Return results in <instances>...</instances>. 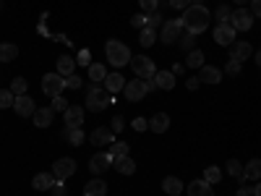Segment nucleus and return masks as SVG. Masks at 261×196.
Returning <instances> with one entry per match:
<instances>
[{
  "label": "nucleus",
  "instance_id": "nucleus-14",
  "mask_svg": "<svg viewBox=\"0 0 261 196\" xmlns=\"http://www.w3.org/2000/svg\"><path fill=\"white\" fill-rule=\"evenodd\" d=\"M94 146H105V144H113L115 141V134H113V128H107V126H99L92 131V139H89Z\"/></svg>",
  "mask_w": 261,
  "mask_h": 196
},
{
  "label": "nucleus",
  "instance_id": "nucleus-55",
  "mask_svg": "<svg viewBox=\"0 0 261 196\" xmlns=\"http://www.w3.org/2000/svg\"><path fill=\"white\" fill-rule=\"evenodd\" d=\"M253 60H256V65L261 68V50H256V58H253Z\"/></svg>",
  "mask_w": 261,
  "mask_h": 196
},
{
  "label": "nucleus",
  "instance_id": "nucleus-47",
  "mask_svg": "<svg viewBox=\"0 0 261 196\" xmlns=\"http://www.w3.org/2000/svg\"><path fill=\"white\" fill-rule=\"evenodd\" d=\"M53 196H65V181H55V186L50 188Z\"/></svg>",
  "mask_w": 261,
  "mask_h": 196
},
{
  "label": "nucleus",
  "instance_id": "nucleus-56",
  "mask_svg": "<svg viewBox=\"0 0 261 196\" xmlns=\"http://www.w3.org/2000/svg\"><path fill=\"white\" fill-rule=\"evenodd\" d=\"M235 3H238V6H241V8H243L246 3H251V0H235Z\"/></svg>",
  "mask_w": 261,
  "mask_h": 196
},
{
  "label": "nucleus",
  "instance_id": "nucleus-5",
  "mask_svg": "<svg viewBox=\"0 0 261 196\" xmlns=\"http://www.w3.org/2000/svg\"><path fill=\"white\" fill-rule=\"evenodd\" d=\"M183 34V21L180 18H167L162 24V32H160V39L165 45H172V42H178Z\"/></svg>",
  "mask_w": 261,
  "mask_h": 196
},
{
  "label": "nucleus",
  "instance_id": "nucleus-28",
  "mask_svg": "<svg viewBox=\"0 0 261 196\" xmlns=\"http://www.w3.org/2000/svg\"><path fill=\"white\" fill-rule=\"evenodd\" d=\"M16 58H18V47L11 45V42H0V60L11 63V60H16Z\"/></svg>",
  "mask_w": 261,
  "mask_h": 196
},
{
  "label": "nucleus",
  "instance_id": "nucleus-45",
  "mask_svg": "<svg viewBox=\"0 0 261 196\" xmlns=\"http://www.w3.org/2000/svg\"><path fill=\"white\" fill-rule=\"evenodd\" d=\"M139 3H141V8H144L146 13H154L157 6H160V0H139Z\"/></svg>",
  "mask_w": 261,
  "mask_h": 196
},
{
  "label": "nucleus",
  "instance_id": "nucleus-49",
  "mask_svg": "<svg viewBox=\"0 0 261 196\" xmlns=\"http://www.w3.org/2000/svg\"><path fill=\"white\" fill-rule=\"evenodd\" d=\"M130 24H134L136 29H144L146 27V16H130Z\"/></svg>",
  "mask_w": 261,
  "mask_h": 196
},
{
  "label": "nucleus",
  "instance_id": "nucleus-30",
  "mask_svg": "<svg viewBox=\"0 0 261 196\" xmlns=\"http://www.w3.org/2000/svg\"><path fill=\"white\" fill-rule=\"evenodd\" d=\"M186 65H188V68H201V65H204V53L199 47H193L188 53V58H186Z\"/></svg>",
  "mask_w": 261,
  "mask_h": 196
},
{
  "label": "nucleus",
  "instance_id": "nucleus-34",
  "mask_svg": "<svg viewBox=\"0 0 261 196\" xmlns=\"http://www.w3.org/2000/svg\"><path fill=\"white\" fill-rule=\"evenodd\" d=\"M107 155H110L113 160L125 157V155H128V144H125V141H113V144H110V152H107Z\"/></svg>",
  "mask_w": 261,
  "mask_h": 196
},
{
  "label": "nucleus",
  "instance_id": "nucleus-39",
  "mask_svg": "<svg viewBox=\"0 0 261 196\" xmlns=\"http://www.w3.org/2000/svg\"><path fill=\"white\" fill-rule=\"evenodd\" d=\"M220 178H222V173L217 170V167H206L204 170V181L206 183H220Z\"/></svg>",
  "mask_w": 261,
  "mask_h": 196
},
{
  "label": "nucleus",
  "instance_id": "nucleus-38",
  "mask_svg": "<svg viewBox=\"0 0 261 196\" xmlns=\"http://www.w3.org/2000/svg\"><path fill=\"white\" fill-rule=\"evenodd\" d=\"M230 16H232V8H230V6H220V8L214 11V18L220 21V24H227Z\"/></svg>",
  "mask_w": 261,
  "mask_h": 196
},
{
  "label": "nucleus",
  "instance_id": "nucleus-1",
  "mask_svg": "<svg viewBox=\"0 0 261 196\" xmlns=\"http://www.w3.org/2000/svg\"><path fill=\"white\" fill-rule=\"evenodd\" d=\"M209 18H212V13H209V8H206L204 3H193V6H188L186 13L180 16L183 29L191 32V34H201V32H206Z\"/></svg>",
  "mask_w": 261,
  "mask_h": 196
},
{
  "label": "nucleus",
  "instance_id": "nucleus-46",
  "mask_svg": "<svg viewBox=\"0 0 261 196\" xmlns=\"http://www.w3.org/2000/svg\"><path fill=\"white\" fill-rule=\"evenodd\" d=\"M65 86H71V89H81V86H84V81H81V76H68V79H65Z\"/></svg>",
  "mask_w": 261,
  "mask_h": 196
},
{
  "label": "nucleus",
  "instance_id": "nucleus-26",
  "mask_svg": "<svg viewBox=\"0 0 261 196\" xmlns=\"http://www.w3.org/2000/svg\"><path fill=\"white\" fill-rule=\"evenodd\" d=\"M63 139H68V144H73V146H81V144L86 141V136H84L81 128H68V126L63 128Z\"/></svg>",
  "mask_w": 261,
  "mask_h": 196
},
{
  "label": "nucleus",
  "instance_id": "nucleus-24",
  "mask_svg": "<svg viewBox=\"0 0 261 196\" xmlns=\"http://www.w3.org/2000/svg\"><path fill=\"white\" fill-rule=\"evenodd\" d=\"M123 86H125V79H123L120 74H107V79H105V89L110 92V94L123 92Z\"/></svg>",
  "mask_w": 261,
  "mask_h": 196
},
{
  "label": "nucleus",
  "instance_id": "nucleus-17",
  "mask_svg": "<svg viewBox=\"0 0 261 196\" xmlns=\"http://www.w3.org/2000/svg\"><path fill=\"white\" fill-rule=\"evenodd\" d=\"M53 115H55L53 107H37L32 118H34V126H37V128H47V126L53 123Z\"/></svg>",
  "mask_w": 261,
  "mask_h": 196
},
{
  "label": "nucleus",
  "instance_id": "nucleus-37",
  "mask_svg": "<svg viewBox=\"0 0 261 196\" xmlns=\"http://www.w3.org/2000/svg\"><path fill=\"white\" fill-rule=\"evenodd\" d=\"M16 102V94L11 89H0V110H6V107H13Z\"/></svg>",
  "mask_w": 261,
  "mask_h": 196
},
{
  "label": "nucleus",
  "instance_id": "nucleus-33",
  "mask_svg": "<svg viewBox=\"0 0 261 196\" xmlns=\"http://www.w3.org/2000/svg\"><path fill=\"white\" fill-rule=\"evenodd\" d=\"M139 42H141V47H151V45L157 42V32H154V29H149V27H144Z\"/></svg>",
  "mask_w": 261,
  "mask_h": 196
},
{
  "label": "nucleus",
  "instance_id": "nucleus-50",
  "mask_svg": "<svg viewBox=\"0 0 261 196\" xmlns=\"http://www.w3.org/2000/svg\"><path fill=\"white\" fill-rule=\"evenodd\" d=\"M134 128H136V131H146V128H149V120H146V118H136V120H134Z\"/></svg>",
  "mask_w": 261,
  "mask_h": 196
},
{
  "label": "nucleus",
  "instance_id": "nucleus-27",
  "mask_svg": "<svg viewBox=\"0 0 261 196\" xmlns=\"http://www.w3.org/2000/svg\"><path fill=\"white\" fill-rule=\"evenodd\" d=\"M73 68H76V60H73V58H68V55L58 58V74H60L63 79L73 76Z\"/></svg>",
  "mask_w": 261,
  "mask_h": 196
},
{
  "label": "nucleus",
  "instance_id": "nucleus-8",
  "mask_svg": "<svg viewBox=\"0 0 261 196\" xmlns=\"http://www.w3.org/2000/svg\"><path fill=\"white\" fill-rule=\"evenodd\" d=\"M73 173H76V160H71V157H60L58 162H53L55 181H68Z\"/></svg>",
  "mask_w": 261,
  "mask_h": 196
},
{
  "label": "nucleus",
  "instance_id": "nucleus-9",
  "mask_svg": "<svg viewBox=\"0 0 261 196\" xmlns=\"http://www.w3.org/2000/svg\"><path fill=\"white\" fill-rule=\"evenodd\" d=\"M123 94H125V100H130V102H139V100H144V97H146L144 79H130V81H125V86H123Z\"/></svg>",
  "mask_w": 261,
  "mask_h": 196
},
{
  "label": "nucleus",
  "instance_id": "nucleus-7",
  "mask_svg": "<svg viewBox=\"0 0 261 196\" xmlns=\"http://www.w3.org/2000/svg\"><path fill=\"white\" fill-rule=\"evenodd\" d=\"M63 89H65V79L60 74H45L42 76V92L45 94L58 97V94H63Z\"/></svg>",
  "mask_w": 261,
  "mask_h": 196
},
{
  "label": "nucleus",
  "instance_id": "nucleus-44",
  "mask_svg": "<svg viewBox=\"0 0 261 196\" xmlns=\"http://www.w3.org/2000/svg\"><path fill=\"white\" fill-rule=\"evenodd\" d=\"M89 60H92V53L89 50H81L79 58H76V65H86V68H89Z\"/></svg>",
  "mask_w": 261,
  "mask_h": 196
},
{
  "label": "nucleus",
  "instance_id": "nucleus-21",
  "mask_svg": "<svg viewBox=\"0 0 261 196\" xmlns=\"http://www.w3.org/2000/svg\"><path fill=\"white\" fill-rule=\"evenodd\" d=\"M113 167L120 173V176H134V173H136V162L130 160L128 155H125V157H118V160H113Z\"/></svg>",
  "mask_w": 261,
  "mask_h": 196
},
{
  "label": "nucleus",
  "instance_id": "nucleus-40",
  "mask_svg": "<svg viewBox=\"0 0 261 196\" xmlns=\"http://www.w3.org/2000/svg\"><path fill=\"white\" fill-rule=\"evenodd\" d=\"M53 110H55V113H65V110H68V100H65L63 94L53 97Z\"/></svg>",
  "mask_w": 261,
  "mask_h": 196
},
{
  "label": "nucleus",
  "instance_id": "nucleus-43",
  "mask_svg": "<svg viewBox=\"0 0 261 196\" xmlns=\"http://www.w3.org/2000/svg\"><path fill=\"white\" fill-rule=\"evenodd\" d=\"M235 196H261V193H258V186H241Z\"/></svg>",
  "mask_w": 261,
  "mask_h": 196
},
{
  "label": "nucleus",
  "instance_id": "nucleus-13",
  "mask_svg": "<svg viewBox=\"0 0 261 196\" xmlns=\"http://www.w3.org/2000/svg\"><path fill=\"white\" fill-rule=\"evenodd\" d=\"M110 165H113V157L107 155V152H97V155L89 160V170L94 173V176H102L105 170H110Z\"/></svg>",
  "mask_w": 261,
  "mask_h": 196
},
{
  "label": "nucleus",
  "instance_id": "nucleus-31",
  "mask_svg": "<svg viewBox=\"0 0 261 196\" xmlns=\"http://www.w3.org/2000/svg\"><path fill=\"white\" fill-rule=\"evenodd\" d=\"M227 173H230L235 181H246V167H243V162H238V160H230L227 162Z\"/></svg>",
  "mask_w": 261,
  "mask_h": 196
},
{
  "label": "nucleus",
  "instance_id": "nucleus-11",
  "mask_svg": "<svg viewBox=\"0 0 261 196\" xmlns=\"http://www.w3.org/2000/svg\"><path fill=\"white\" fill-rule=\"evenodd\" d=\"M214 42H217V45H222V47H230L235 42V29L230 24H217L214 27Z\"/></svg>",
  "mask_w": 261,
  "mask_h": 196
},
{
  "label": "nucleus",
  "instance_id": "nucleus-2",
  "mask_svg": "<svg viewBox=\"0 0 261 196\" xmlns=\"http://www.w3.org/2000/svg\"><path fill=\"white\" fill-rule=\"evenodd\" d=\"M113 102L115 100L107 89H102L99 84H89V89H86V105H84L89 113H102L105 107H110Z\"/></svg>",
  "mask_w": 261,
  "mask_h": 196
},
{
  "label": "nucleus",
  "instance_id": "nucleus-42",
  "mask_svg": "<svg viewBox=\"0 0 261 196\" xmlns=\"http://www.w3.org/2000/svg\"><path fill=\"white\" fill-rule=\"evenodd\" d=\"M225 71H227L230 76H238V74L243 71V63H241V60H232V58H230V60H227V65H225Z\"/></svg>",
  "mask_w": 261,
  "mask_h": 196
},
{
  "label": "nucleus",
  "instance_id": "nucleus-41",
  "mask_svg": "<svg viewBox=\"0 0 261 196\" xmlns=\"http://www.w3.org/2000/svg\"><path fill=\"white\" fill-rule=\"evenodd\" d=\"M165 24V21H162V16L154 11V13H146V27L149 29H157V27H162Z\"/></svg>",
  "mask_w": 261,
  "mask_h": 196
},
{
  "label": "nucleus",
  "instance_id": "nucleus-25",
  "mask_svg": "<svg viewBox=\"0 0 261 196\" xmlns=\"http://www.w3.org/2000/svg\"><path fill=\"white\" fill-rule=\"evenodd\" d=\"M162 191L170 193V196H180V193H183V183H180V178L167 176V178L162 181Z\"/></svg>",
  "mask_w": 261,
  "mask_h": 196
},
{
  "label": "nucleus",
  "instance_id": "nucleus-57",
  "mask_svg": "<svg viewBox=\"0 0 261 196\" xmlns=\"http://www.w3.org/2000/svg\"><path fill=\"white\" fill-rule=\"evenodd\" d=\"M191 3H193V0H191ZM196 3H204V0H196Z\"/></svg>",
  "mask_w": 261,
  "mask_h": 196
},
{
  "label": "nucleus",
  "instance_id": "nucleus-4",
  "mask_svg": "<svg viewBox=\"0 0 261 196\" xmlns=\"http://www.w3.org/2000/svg\"><path fill=\"white\" fill-rule=\"evenodd\" d=\"M130 68H134V74L139 79H154L157 68H154V60L146 58V55H136V58H130Z\"/></svg>",
  "mask_w": 261,
  "mask_h": 196
},
{
  "label": "nucleus",
  "instance_id": "nucleus-36",
  "mask_svg": "<svg viewBox=\"0 0 261 196\" xmlns=\"http://www.w3.org/2000/svg\"><path fill=\"white\" fill-rule=\"evenodd\" d=\"M27 89H29V81H27V79L18 76V79L11 81V92H13L16 97H18V94H27Z\"/></svg>",
  "mask_w": 261,
  "mask_h": 196
},
{
  "label": "nucleus",
  "instance_id": "nucleus-22",
  "mask_svg": "<svg viewBox=\"0 0 261 196\" xmlns=\"http://www.w3.org/2000/svg\"><path fill=\"white\" fill-rule=\"evenodd\" d=\"M188 196H214V188H212V183H206L201 178V181H193L188 186Z\"/></svg>",
  "mask_w": 261,
  "mask_h": 196
},
{
  "label": "nucleus",
  "instance_id": "nucleus-32",
  "mask_svg": "<svg viewBox=\"0 0 261 196\" xmlns=\"http://www.w3.org/2000/svg\"><path fill=\"white\" fill-rule=\"evenodd\" d=\"M89 79H92L94 84L105 81V79H107V68H105L102 63H92V65H89Z\"/></svg>",
  "mask_w": 261,
  "mask_h": 196
},
{
  "label": "nucleus",
  "instance_id": "nucleus-52",
  "mask_svg": "<svg viewBox=\"0 0 261 196\" xmlns=\"http://www.w3.org/2000/svg\"><path fill=\"white\" fill-rule=\"evenodd\" d=\"M125 128V123H123V118H113V134H120V131Z\"/></svg>",
  "mask_w": 261,
  "mask_h": 196
},
{
  "label": "nucleus",
  "instance_id": "nucleus-15",
  "mask_svg": "<svg viewBox=\"0 0 261 196\" xmlns=\"http://www.w3.org/2000/svg\"><path fill=\"white\" fill-rule=\"evenodd\" d=\"M253 55V47L248 45V42H232V45H230V58L232 60H248Z\"/></svg>",
  "mask_w": 261,
  "mask_h": 196
},
{
  "label": "nucleus",
  "instance_id": "nucleus-58",
  "mask_svg": "<svg viewBox=\"0 0 261 196\" xmlns=\"http://www.w3.org/2000/svg\"><path fill=\"white\" fill-rule=\"evenodd\" d=\"M256 186H258V193H261V183H256Z\"/></svg>",
  "mask_w": 261,
  "mask_h": 196
},
{
  "label": "nucleus",
  "instance_id": "nucleus-10",
  "mask_svg": "<svg viewBox=\"0 0 261 196\" xmlns=\"http://www.w3.org/2000/svg\"><path fill=\"white\" fill-rule=\"evenodd\" d=\"M13 110H16L18 118H32L34 110H37V105H34V100L29 94H18L16 102H13Z\"/></svg>",
  "mask_w": 261,
  "mask_h": 196
},
{
  "label": "nucleus",
  "instance_id": "nucleus-6",
  "mask_svg": "<svg viewBox=\"0 0 261 196\" xmlns=\"http://www.w3.org/2000/svg\"><path fill=\"white\" fill-rule=\"evenodd\" d=\"M227 24H230L235 32H248V29L253 27V13H251V11H246V8H235Z\"/></svg>",
  "mask_w": 261,
  "mask_h": 196
},
{
  "label": "nucleus",
  "instance_id": "nucleus-19",
  "mask_svg": "<svg viewBox=\"0 0 261 196\" xmlns=\"http://www.w3.org/2000/svg\"><path fill=\"white\" fill-rule=\"evenodd\" d=\"M84 196H107V183L102 178H92L84 186Z\"/></svg>",
  "mask_w": 261,
  "mask_h": 196
},
{
  "label": "nucleus",
  "instance_id": "nucleus-3",
  "mask_svg": "<svg viewBox=\"0 0 261 196\" xmlns=\"http://www.w3.org/2000/svg\"><path fill=\"white\" fill-rule=\"evenodd\" d=\"M105 55H107V60H110L115 68H120V65H128L130 63V50H128V45H123L120 39H110L105 45Z\"/></svg>",
  "mask_w": 261,
  "mask_h": 196
},
{
  "label": "nucleus",
  "instance_id": "nucleus-35",
  "mask_svg": "<svg viewBox=\"0 0 261 196\" xmlns=\"http://www.w3.org/2000/svg\"><path fill=\"white\" fill-rule=\"evenodd\" d=\"M178 45H180V50L191 53V50L196 47V34H191V32H183V34H180V39H178Z\"/></svg>",
  "mask_w": 261,
  "mask_h": 196
},
{
  "label": "nucleus",
  "instance_id": "nucleus-53",
  "mask_svg": "<svg viewBox=\"0 0 261 196\" xmlns=\"http://www.w3.org/2000/svg\"><path fill=\"white\" fill-rule=\"evenodd\" d=\"M170 6H172V8H183V11H186V8L191 6V0H170Z\"/></svg>",
  "mask_w": 261,
  "mask_h": 196
},
{
  "label": "nucleus",
  "instance_id": "nucleus-20",
  "mask_svg": "<svg viewBox=\"0 0 261 196\" xmlns=\"http://www.w3.org/2000/svg\"><path fill=\"white\" fill-rule=\"evenodd\" d=\"M32 186H34L37 191H50V188L55 186V176H53V173H37L34 181H32Z\"/></svg>",
  "mask_w": 261,
  "mask_h": 196
},
{
  "label": "nucleus",
  "instance_id": "nucleus-51",
  "mask_svg": "<svg viewBox=\"0 0 261 196\" xmlns=\"http://www.w3.org/2000/svg\"><path fill=\"white\" fill-rule=\"evenodd\" d=\"M251 13L256 18H261V0H251Z\"/></svg>",
  "mask_w": 261,
  "mask_h": 196
},
{
  "label": "nucleus",
  "instance_id": "nucleus-48",
  "mask_svg": "<svg viewBox=\"0 0 261 196\" xmlns=\"http://www.w3.org/2000/svg\"><path fill=\"white\" fill-rule=\"evenodd\" d=\"M186 86H188V92H196V89L201 86V79H199V76H191V79L186 81Z\"/></svg>",
  "mask_w": 261,
  "mask_h": 196
},
{
  "label": "nucleus",
  "instance_id": "nucleus-12",
  "mask_svg": "<svg viewBox=\"0 0 261 196\" xmlns=\"http://www.w3.org/2000/svg\"><path fill=\"white\" fill-rule=\"evenodd\" d=\"M84 113H86V107H81V105H68V110L63 113L65 126H68V128H81V123H84Z\"/></svg>",
  "mask_w": 261,
  "mask_h": 196
},
{
  "label": "nucleus",
  "instance_id": "nucleus-29",
  "mask_svg": "<svg viewBox=\"0 0 261 196\" xmlns=\"http://www.w3.org/2000/svg\"><path fill=\"white\" fill-rule=\"evenodd\" d=\"M246 181H261V160H251L246 165Z\"/></svg>",
  "mask_w": 261,
  "mask_h": 196
},
{
  "label": "nucleus",
  "instance_id": "nucleus-16",
  "mask_svg": "<svg viewBox=\"0 0 261 196\" xmlns=\"http://www.w3.org/2000/svg\"><path fill=\"white\" fill-rule=\"evenodd\" d=\"M199 79H201V84H220L222 81V71L214 68V65H201Z\"/></svg>",
  "mask_w": 261,
  "mask_h": 196
},
{
  "label": "nucleus",
  "instance_id": "nucleus-54",
  "mask_svg": "<svg viewBox=\"0 0 261 196\" xmlns=\"http://www.w3.org/2000/svg\"><path fill=\"white\" fill-rule=\"evenodd\" d=\"M144 86H146V94H149V92L157 89V81H154V79H144Z\"/></svg>",
  "mask_w": 261,
  "mask_h": 196
},
{
  "label": "nucleus",
  "instance_id": "nucleus-18",
  "mask_svg": "<svg viewBox=\"0 0 261 196\" xmlns=\"http://www.w3.org/2000/svg\"><path fill=\"white\" fill-rule=\"evenodd\" d=\"M154 81H157V89H165V92L175 89V74H172V71H157Z\"/></svg>",
  "mask_w": 261,
  "mask_h": 196
},
{
  "label": "nucleus",
  "instance_id": "nucleus-23",
  "mask_svg": "<svg viewBox=\"0 0 261 196\" xmlns=\"http://www.w3.org/2000/svg\"><path fill=\"white\" fill-rule=\"evenodd\" d=\"M149 128L154 131V134H165V131L170 128V118H167V113H157V115H151Z\"/></svg>",
  "mask_w": 261,
  "mask_h": 196
}]
</instances>
